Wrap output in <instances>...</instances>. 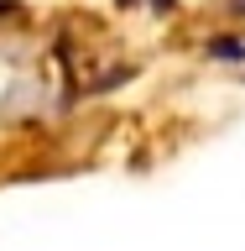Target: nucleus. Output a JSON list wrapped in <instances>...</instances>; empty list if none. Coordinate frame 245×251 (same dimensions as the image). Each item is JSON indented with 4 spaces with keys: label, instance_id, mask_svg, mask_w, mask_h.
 <instances>
[{
    "label": "nucleus",
    "instance_id": "obj_1",
    "mask_svg": "<svg viewBox=\"0 0 245 251\" xmlns=\"http://www.w3.org/2000/svg\"><path fill=\"white\" fill-rule=\"evenodd\" d=\"M209 58L240 63V58H245V42H240V37H214V42H209Z\"/></svg>",
    "mask_w": 245,
    "mask_h": 251
}]
</instances>
